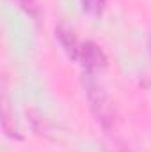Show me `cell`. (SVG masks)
<instances>
[{"label":"cell","mask_w":151,"mask_h":152,"mask_svg":"<svg viewBox=\"0 0 151 152\" xmlns=\"http://www.w3.org/2000/svg\"><path fill=\"white\" fill-rule=\"evenodd\" d=\"M87 97H89V103H91V108L94 115L98 117V120L103 124V126H109L110 124V118H112V108L109 104V99L103 92V88L94 83V81H87Z\"/></svg>","instance_id":"cell-1"},{"label":"cell","mask_w":151,"mask_h":152,"mask_svg":"<svg viewBox=\"0 0 151 152\" xmlns=\"http://www.w3.org/2000/svg\"><path fill=\"white\" fill-rule=\"evenodd\" d=\"M80 60H82V66L89 71V73H98L101 69L107 67V57L105 53L101 51V48L91 41H87L85 44L80 46Z\"/></svg>","instance_id":"cell-2"},{"label":"cell","mask_w":151,"mask_h":152,"mask_svg":"<svg viewBox=\"0 0 151 152\" xmlns=\"http://www.w3.org/2000/svg\"><path fill=\"white\" fill-rule=\"evenodd\" d=\"M55 34H57V37L61 41V44L64 46V50L68 51V55H70L71 58L78 57L80 48H78V44H76V39H75V36H73V32H71L70 28H66V27H59V28L55 30Z\"/></svg>","instance_id":"cell-3"},{"label":"cell","mask_w":151,"mask_h":152,"mask_svg":"<svg viewBox=\"0 0 151 152\" xmlns=\"http://www.w3.org/2000/svg\"><path fill=\"white\" fill-rule=\"evenodd\" d=\"M80 2H82L84 11H87L91 14H100L105 5V0H80Z\"/></svg>","instance_id":"cell-4"},{"label":"cell","mask_w":151,"mask_h":152,"mask_svg":"<svg viewBox=\"0 0 151 152\" xmlns=\"http://www.w3.org/2000/svg\"><path fill=\"white\" fill-rule=\"evenodd\" d=\"M150 46H151V42H150Z\"/></svg>","instance_id":"cell-5"}]
</instances>
